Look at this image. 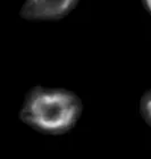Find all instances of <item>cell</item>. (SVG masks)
I'll use <instances>...</instances> for the list:
<instances>
[{"instance_id":"obj_1","label":"cell","mask_w":151,"mask_h":159,"mask_svg":"<svg viewBox=\"0 0 151 159\" xmlns=\"http://www.w3.org/2000/svg\"><path fill=\"white\" fill-rule=\"evenodd\" d=\"M83 108L81 98L71 90L36 85L24 97L20 119L40 133L62 135L76 125Z\"/></svg>"},{"instance_id":"obj_2","label":"cell","mask_w":151,"mask_h":159,"mask_svg":"<svg viewBox=\"0 0 151 159\" xmlns=\"http://www.w3.org/2000/svg\"><path fill=\"white\" fill-rule=\"evenodd\" d=\"M79 0H25L20 16L31 22H53L71 14Z\"/></svg>"},{"instance_id":"obj_3","label":"cell","mask_w":151,"mask_h":159,"mask_svg":"<svg viewBox=\"0 0 151 159\" xmlns=\"http://www.w3.org/2000/svg\"><path fill=\"white\" fill-rule=\"evenodd\" d=\"M139 110L142 119L151 127V89L147 90L142 94L139 105Z\"/></svg>"},{"instance_id":"obj_4","label":"cell","mask_w":151,"mask_h":159,"mask_svg":"<svg viewBox=\"0 0 151 159\" xmlns=\"http://www.w3.org/2000/svg\"><path fill=\"white\" fill-rule=\"evenodd\" d=\"M142 3L144 6L145 10L151 15V0H142Z\"/></svg>"}]
</instances>
